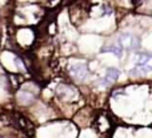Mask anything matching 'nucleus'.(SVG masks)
<instances>
[{
  "mask_svg": "<svg viewBox=\"0 0 152 138\" xmlns=\"http://www.w3.org/2000/svg\"><path fill=\"white\" fill-rule=\"evenodd\" d=\"M152 70V55L150 53H140L137 56L136 65L131 70V74L134 76H142L144 73H148Z\"/></svg>",
  "mask_w": 152,
  "mask_h": 138,
  "instance_id": "obj_1",
  "label": "nucleus"
},
{
  "mask_svg": "<svg viewBox=\"0 0 152 138\" xmlns=\"http://www.w3.org/2000/svg\"><path fill=\"white\" fill-rule=\"evenodd\" d=\"M118 44L123 49L127 51H137L140 48V39L134 33H120L118 37Z\"/></svg>",
  "mask_w": 152,
  "mask_h": 138,
  "instance_id": "obj_2",
  "label": "nucleus"
},
{
  "mask_svg": "<svg viewBox=\"0 0 152 138\" xmlns=\"http://www.w3.org/2000/svg\"><path fill=\"white\" fill-rule=\"evenodd\" d=\"M56 94H58V97L60 100H63V101H68V102L75 101V100L79 97L77 90H76L72 85H67V84H61V85H59L58 89H56Z\"/></svg>",
  "mask_w": 152,
  "mask_h": 138,
  "instance_id": "obj_3",
  "label": "nucleus"
},
{
  "mask_svg": "<svg viewBox=\"0 0 152 138\" xmlns=\"http://www.w3.org/2000/svg\"><path fill=\"white\" fill-rule=\"evenodd\" d=\"M69 74L76 81H84L88 76V66L86 63H74L69 65Z\"/></svg>",
  "mask_w": 152,
  "mask_h": 138,
  "instance_id": "obj_4",
  "label": "nucleus"
},
{
  "mask_svg": "<svg viewBox=\"0 0 152 138\" xmlns=\"http://www.w3.org/2000/svg\"><path fill=\"white\" fill-rule=\"evenodd\" d=\"M95 128L97 129L99 133L107 134L112 129V122H111L110 117L105 113H100V114H97L96 120H95Z\"/></svg>",
  "mask_w": 152,
  "mask_h": 138,
  "instance_id": "obj_5",
  "label": "nucleus"
},
{
  "mask_svg": "<svg viewBox=\"0 0 152 138\" xmlns=\"http://www.w3.org/2000/svg\"><path fill=\"white\" fill-rule=\"evenodd\" d=\"M120 76V72L119 69L116 68H108L107 72H105V76H104V84L105 85H112L113 82H116Z\"/></svg>",
  "mask_w": 152,
  "mask_h": 138,
  "instance_id": "obj_6",
  "label": "nucleus"
},
{
  "mask_svg": "<svg viewBox=\"0 0 152 138\" xmlns=\"http://www.w3.org/2000/svg\"><path fill=\"white\" fill-rule=\"evenodd\" d=\"M18 100H19V102H20V104H23V105H28V104H31V102L35 100V94L32 93V92L23 89V90L19 92V94H18Z\"/></svg>",
  "mask_w": 152,
  "mask_h": 138,
  "instance_id": "obj_7",
  "label": "nucleus"
},
{
  "mask_svg": "<svg viewBox=\"0 0 152 138\" xmlns=\"http://www.w3.org/2000/svg\"><path fill=\"white\" fill-rule=\"evenodd\" d=\"M100 52H111V53H113L116 57L120 59L121 56H123V48L119 44H108V45H105V47H103Z\"/></svg>",
  "mask_w": 152,
  "mask_h": 138,
  "instance_id": "obj_8",
  "label": "nucleus"
},
{
  "mask_svg": "<svg viewBox=\"0 0 152 138\" xmlns=\"http://www.w3.org/2000/svg\"><path fill=\"white\" fill-rule=\"evenodd\" d=\"M145 0H132V5L134 7H137V5H140V4H143Z\"/></svg>",
  "mask_w": 152,
  "mask_h": 138,
  "instance_id": "obj_9",
  "label": "nucleus"
}]
</instances>
